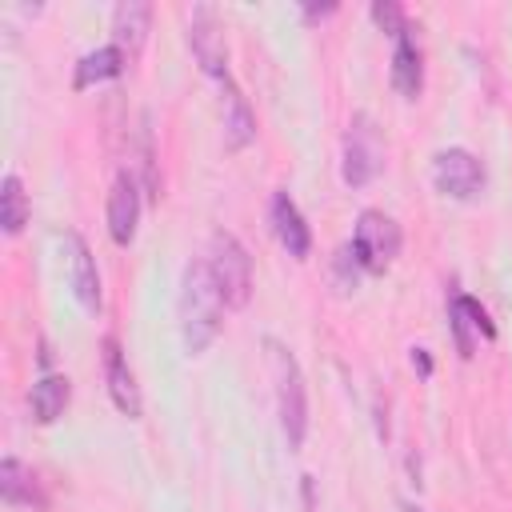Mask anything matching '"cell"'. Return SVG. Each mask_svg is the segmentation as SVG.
<instances>
[{
    "instance_id": "obj_1",
    "label": "cell",
    "mask_w": 512,
    "mask_h": 512,
    "mask_svg": "<svg viewBox=\"0 0 512 512\" xmlns=\"http://www.w3.org/2000/svg\"><path fill=\"white\" fill-rule=\"evenodd\" d=\"M224 308L228 304H224L208 264L204 260H188L184 264V280H180V336H184L188 356H200L216 340Z\"/></svg>"
},
{
    "instance_id": "obj_2",
    "label": "cell",
    "mask_w": 512,
    "mask_h": 512,
    "mask_svg": "<svg viewBox=\"0 0 512 512\" xmlns=\"http://www.w3.org/2000/svg\"><path fill=\"white\" fill-rule=\"evenodd\" d=\"M268 348V368H272V384H276V416H280V432L288 440V448L296 452L308 436V388H304V372L296 364V356L280 344V340H264Z\"/></svg>"
},
{
    "instance_id": "obj_3",
    "label": "cell",
    "mask_w": 512,
    "mask_h": 512,
    "mask_svg": "<svg viewBox=\"0 0 512 512\" xmlns=\"http://www.w3.org/2000/svg\"><path fill=\"white\" fill-rule=\"evenodd\" d=\"M204 264H208V272H212V280H216L224 304H228V308H244L248 296H252V256L244 252V244H240L232 232L216 228V232L208 236Z\"/></svg>"
},
{
    "instance_id": "obj_4",
    "label": "cell",
    "mask_w": 512,
    "mask_h": 512,
    "mask_svg": "<svg viewBox=\"0 0 512 512\" xmlns=\"http://www.w3.org/2000/svg\"><path fill=\"white\" fill-rule=\"evenodd\" d=\"M348 244H352L356 260H360V268L372 272V276H380V272H388L392 260L400 256L404 232H400V224H396L388 212L364 208V212L356 216V228H352V240H348Z\"/></svg>"
},
{
    "instance_id": "obj_5",
    "label": "cell",
    "mask_w": 512,
    "mask_h": 512,
    "mask_svg": "<svg viewBox=\"0 0 512 512\" xmlns=\"http://www.w3.org/2000/svg\"><path fill=\"white\" fill-rule=\"evenodd\" d=\"M380 156H384V148H380V132H376L372 116L356 112L348 132H344V164H340L344 184L348 188H364L380 172Z\"/></svg>"
},
{
    "instance_id": "obj_6",
    "label": "cell",
    "mask_w": 512,
    "mask_h": 512,
    "mask_svg": "<svg viewBox=\"0 0 512 512\" xmlns=\"http://www.w3.org/2000/svg\"><path fill=\"white\" fill-rule=\"evenodd\" d=\"M188 48L196 56V64L216 76L220 84L228 80V40H224V20L212 4H196L188 16Z\"/></svg>"
},
{
    "instance_id": "obj_7",
    "label": "cell",
    "mask_w": 512,
    "mask_h": 512,
    "mask_svg": "<svg viewBox=\"0 0 512 512\" xmlns=\"http://www.w3.org/2000/svg\"><path fill=\"white\" fill-rule=\"evenodd\" d=\"M432 184L448 200H472L484 192V164L468 148H440L432 156Z\"/></svg>"
},
{
    "instance_id": "obj_8",
    "label": "cell",
    "mask_w": 512,
    "mask_h": 512,
    "mask_svg": "<svg viewBox=\"0 0 512 512\" xmlns=\"http://www.w3.org/2000/svg\"><path fill=\"white\" fill-rule=\"evenodd\" d=\"M268 220H272V232H276L280 248H284L292 260H308V256H312V228H308L304 212L296 208V200H292L288 192H272Z\"/></svg>"
},
{
    "instance_id": "obj_9",
    "label": "cell",
    "mask_w": 512,
    "mask_h": 512,
    "mask_svg": "<svg viewBox=\"0 0 512 512\" xmlns=\"http://www.w3.org/2000/svg\"><path fill=\"white\" fill-rule=\"evenodd\" d=\"M136 224H140V188H136L132 172H120L112 180V192H108V236H112V244L128 248L136 240Z\"/></svg>"
},
{
    "instance_id": "obj_10",
    "label": "cell",
    "mask_w": 512,
    "mask_h": 512,
    "mask_svg": "<svg viewBox=\"0 0 512 512\" xmlns=\"http://www.w3.org/2000/svg\"><path fill=\"white\" fill-rule=\"evenodd\" d=\"M104 384H108V396H112V404L128 416V420H136L140 412H144V400H140V384H136V372L128 368V360H124V352H120V344H116V336H104Z\"/></svg>"
},
{
    "instance_id": "obj_11",
    "label": "cell",
    "mask_w": 512,
    "mask_h": 512,
    "mask_svg": "<svg viewBox=\"0 0 512 512\" xmlns=\"http://www.w3.org/2000/svg\"><path fill=\"white\" fill-rule=\"evenodd\" d=\"M68 244V280H72V292L80 300L84 312H100V272H96V256L88 248V240L80 232H68L64 236Z\"/></svg>"
},
{
    "instance_id": "obj_12",
    "label": "cell",
    "mask_w": 512,
    "mask_h": 512,
    "mask_svg": "<svg viewBox=\"0 0 512 512\" xmlns=\"http://www.w3.org/2000/svg\"><path fill=\"white\" fill-rule=\"evenodd\" d=\"M392 88L404 100H416L424 92V52H420L412 20L404 24V32L396 36V48H392Z\"/></svg>"
},
{
    "instance_id": "obj_13",
    "label": "cell",
    "mask_w": 512,
    "mask_h": 512,
    "mask_svg": "<svg viewBox=\"0 0 512 512\" xmlns=\"http://www.w3.org/2000/svg\"><path fill=\"white\" fill-rule=\"evenodd\" d=\"M152 28V4L148 0H120L112 8V44L124 56H136Z\"/></svg>"
},
{
    "instance_id": "obj_14",
    "label": "cell",
    "mask_w": 512,
    "mask_h": 512,
    "mask_svg": "<svg viewBox=\"0 0 512 512\" xmlns=\"http://www.w3.org/2000/svg\"><path fill=\"white\" fill-rule=\"evenodd\" d=\"M124 64H128V56H124L116 44H100V48H92V52H84V56L76 60L72 88L84 92V88H92V84H100V80H112V76L124 72Z\"/></svg>"
},
{
    "instance_id": "obj_15",
    "label": "cell",
    "mask_w": 512,
    "mask_h": 512,
    "mask_svg": "<svg viewBox=\"0 0 512 512\" xmlns=\"http://www.w3.org/2000/svg\"><path fill=\"white\" fill-rule=\"evenodd\" d=\"M224 140L232 152H240L244 144L256 140V112L248 108L244 92L232 80H224Z\"/></svg>"
},
{
    "instance_id": "obj_16",
    "label": "cell",
    "mask_w": 512,
    "mask_h": 512,
    "mask_svg": "<svg viewBox=\"0 0 512 512\" xmlns=\"http://www.w3.org/2000/svg\"><path fill=\"white\" fill-rule=\"evenodd\" d=\"M72 400V380L64 372H44L32 384V416L36 424H56Z\"/></svg>"
},
{
    "instance_id": "obj_17",
    "label": "cell",
    "mask_w": 512,
    "mask_h": 512,
    "mask_svg": "<svg viewBox=\"0 0 512 512\" xmlns=\"http://www.w3.org/2000/svg\"><path fill=\"white\" fill-rule=\"evenodd\" d=\"M0 496H4V504H36V508L48 504L40 484H36V476H32V468H24L16 456L0 460Z\"/></svg>"
},
{
    "instance_id": "obj_18",
    "label": "cell",
    "mask_w": 512,
    "mask_h": 512,
    "mask_svg": "<svg viewBox=\"0 0 512 512\" xmlns=\"http://www.w3.org/2000/svg\"><path fill=\"white\" fill-rule=\"evenodd\" d=\"M0 224H4L8 236H20L24 224H28V192H24L16 172H8L0 180Z\"/></svg>"
},
{
    "instance_id": "obj_19",
    "label": "cell",
    "mask_w": 512,
    "mask_h": 512,
    "mask_svg": "<svg viewBox=\"0 0 512 512\" xmlns=\"http://www.w3.org/2000/svg\"><path fill=\"white\" fill-rule=\"evenodd\" d=\"M448 324H452V340H456V352L468 360L472 352H476V340H472V324H468V316H464V308H460V300L452 296V304H448Z\"/></svg>"
},
{
    "instance_id": "obj_20",
    "label": "cell",
    "mask_w": 512,
    "mask_h": 512,
    "mask_svg": "<svg viewBox=\"0 0 512 512\" xmlns=\"http://www.w3.org/2000/svg\"><path fill=\"white\" fill-rule=\"evenodd\" d=\"M360 260H356V252H352V244H344L340 252H336V260H332V276H336V284H340V292H352L356 284H360Z\"/></svg>"
},
{
    "instance_id": "obj_21",
    "label": "cell",
    "mask_w": 512,
    "mask_h": 512,
    "mask_svg": "<svg viewBox=\"0 0 512 512\" xmlns=\"http://www.w3.org/2000/svg\"><path fill=\"white\" fill-rule=\"evenodd\" d=\"M456 300H460V308H464L468 324L476 328V336H484V340H496V324H492L488 308H484V304H480L476 296H464V292H456Z\"/></svg>"
},
{
    "instance_id": "obj_22",
    "label": "cell",
    "mask_w": 512,
    "mask_h": 512,
    "mask_svg": "<svg viewBox=\"0 0 512 512\" xmlns=\"http://www.w3.org/2000/svg\"><path fill=\"white\" fill-rule=\"evenodd\" d=\"M368 12H372V20H376L388 36H400V32H404V24H408V16H404V8H400L396 0H376Z\"/></svg>"
},
{
    "instance_id": "obj_23",
    "label": "cell",
    "mask_w": 512,
    "mask_h": 512,
    "mask_svg": "<svg viewBox=\"0 0 512 512\" xmlns=\"http://www.w3.org/2000/svg\"><path fill=\"white\" fill-rule=\"evenodd\" d=\"M412 368H416L424 380L432 376V356H428V348H412Z\"/></svg>"
},
{
    "instance_id": "obj_24",
    "label": "cell",
    "mask_w": 512,
    "mask_h": 512,
    "mask_svg": "<svg viewBox=\"0 0 512 512\" xmlns=\"http://www.w3.org/2000/svg\"><path fill=\"white\" fill-rule=\"evenodd\" d=\"M332 12H336V4H304V20H324Z\"/></svg>"
},
{
    "instance_id": "obj_25",
    "label": "cell",
    "mask_w": 512,
    "mask_h": 512,
    "mask_svg": "<svg viewBox=\"0 0 512 512\" xmlns=\"http://www.w3.org/2000/svg\"><path fill=\"white\" fill-rule=\"evenodd\" d=\"M400 512H424L420 504H400Z\"/></svg>"
}]
</instances>
